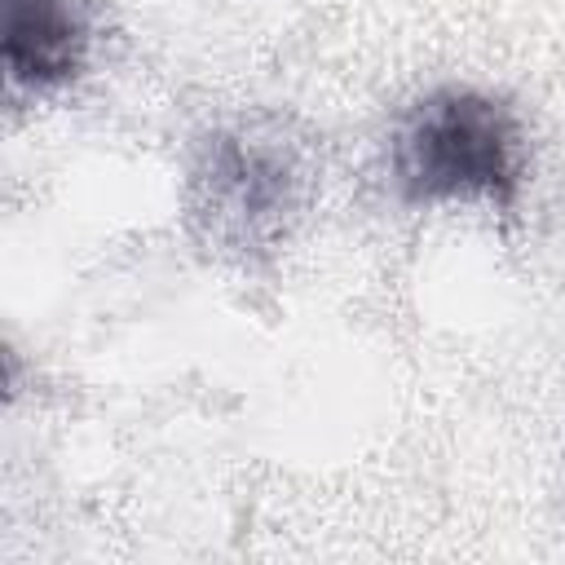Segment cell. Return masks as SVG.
<instances>
[{
	"instance_id": "6da1fadb",
	"label": "cell",
	"mask_w": 565,
	"mask_h": 565,
	"mask_svg": "<svg viewBox=\"0 0 565 565\" xmlns=\"http://www.w3.org/2000/svg\"><path fill=\"white\" fill-rule=\"evenodd\" d=\"M393 181L406 203L490 199L508 207L521 185L516 115L477 88L428 93L393 137Z\"/></svg>"
},
{
	"instance_id": "7a4b0ae2",
	"label": "cell",
	"mask_w": 565,
	"mask_h": 565,
	"mask_svg": "<svg viewBox=\"0 0 565 565\" xmlns=\"http://www.w3.org/2000/svg\"><path fill=\"white\" fill-rule=\"evenodd\" d=\"M199 181L207 185V212L216 216V225L247 238L274 230L296 199L291 159L252 137H216Z\"/></svg>"
},
{
	"instance_id": "3957f363",
	"label": "cell",
	"mask_w": 565,
	"mask_h": 565,
	"mask_svg": "<svg viewBox=\"0 0 565 565\" xmlns=\"http://www.w3.org/2000/svg\"><path fill=\"white\" fill-rule=\"evenodd\" d=\"M88 18L79 0H4V71L13 84L53 88L79 75Z\"/></svg>"
}]
</instances>
